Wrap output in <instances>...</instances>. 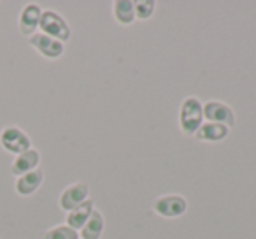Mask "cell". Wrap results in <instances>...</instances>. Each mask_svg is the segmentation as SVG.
I'll return each mask as SVG.
<instances>
[{
	"label": "cell",
	"mask_w": 256,
	"mask_h": 239,
	"mask_svg": "<svg viewBox=\"0 0 256 239\" xmlns=\"http://www.w3.org/2000/svg\"><path fill=\"white\" fill-rule=\"evenodd\" d=\"M179 125L184 136H195L204 125V106L196 97H188L182 100L179 113Z\"/></svg>",
	"instance_id": "cell-1"
},
{
	"label": "cell",
	"mask_w": 256,
	"mask_h": 239,
	"mask_svg": "<svg viewBox=\"0 0 256 239\" xmlns=\"http://www.w3.org/2000/svg\"><path fill=\"white\" fill-rule=\"evenodd\" d=\"M39 27L42 30V34H46V36L53 37V39L60 41L64 44L70 39V27H68L67 20L62 15H58V13L51 11V9L42 11Z\"/></svg>",
	"instance_id": "cell-2"
},
{
	"label": "cell",
	"mask_w": 256,
	"mask_h": 239,
	"mask_svg": "<svg viewBox=\"0 0 256 239\" xmlns=\"http://www.w3.org/2000/svg\"><path fill=\"white\" fill-rule=\"evenodd\" d=\"M0 144L6 151L14 155H22L32 150V141H30L28 134L20 127H6L0 132Z\"/></svg>",
	"instance_id": "cell-3"
},
{
	"label": "cell",
	"mask_w": 256,
	"mask_h": 239,
	"mask_svg": "<svg viewBox=\"0 0 256 239\" xmlns=\"http://www.w3.org/2000/svg\"><path fill=\"white\" fill-rule=\"evenodd\" d=\"M154 211L164 218H178L182 216L188 209V200L182 195H164L154 200Z\"/></svg>",
	"instance_id": "cell-4"
},
{
	"label": "cell",
	"mask_w": 256,
	"mask_h": 239,
	"mask_svg": "<svg viewBox=\"0 0 256 239\" xmlns=\"http://www.w3.org/2000/svg\"><path fill=\"white\" fill-rule=\"evenodd\" d=\"M204 118H207L212 123H223L226 127L235 125V113L228 104L220 100H209L204 104Z\"/></svg>",
	"instance_id": "cell-5"
},
{
	"label": "cell",
	"mask_w": 256,
	"mask_h": 239,
	"mask_svg": "<svg viewBox=\"0 0 256 239\" xmlns=\"http://www.w3.org/2000/svg\"><path fill=\"white\" fill-rule=\"evenodd\" d=\"M28 43L32 44L34 48H36L37 51H39L42 57L46 58H51V60H54V58H60L62 55H64L65 51V44L60 43V41L53 39V37L46 36V34H34L32 37L28 39Z\"/></svg>",
	"instance_id": "cell-6"
},
{
	"label": "cell",
	"mask_w": 256,
	"mask_h": 239,
	"mask_svg": "<svg viewBox=\"0 0 256 239\" xmlns=\"http://www.w3.org/2000/svg\"><path fill=\"white\" fill-rule=\"evenodd\" d=\"M90 197V186L86 183H74L68 188L64 190L60 197V207L70 213L72 209L79 207L81 204H84Z\"/></svg>",
	"instance_id": "cell-7"
},
{
	"label": "cell",
	"mask_w": 256,
	"mask_h": 239,
	"mask_svg": "<svg viewBox=\"0 0 256 239\" xmlns=\"http://www.w3.org/2000/svg\"><path fill=\"white\" fill-rule=\"evenodd\" d=\"M40 16H42V9L37 4H28L20 15V30L23 36L32 37L36 34V30L39 29Z\"/></svg>",
	"instance_id": "cell-8"
},
{
	"label": "cell",
	"mask_w": 256,
	"mask_h": 239,
	"mask_svg": "<svg viewBox=\"0 0 256 239\" xmlns=\"http://www.w3.org/2000/svg\"><path fill=\"white\" fill-rule=\"evenodd\" d=\"M39 162H40V153L32 148V150L25 151V153H22V155L16 157V160L12 162L11 171H12V174L20 178V176L26 174V172L36 171L37 165H39Z\"/></svg>",
	"instance_id": "cell-9"
},
{
	"label": "cell",
	"mask_w": 256,
	"mask_h": 239,
	"mask_svg": "<svg viewBox=\"0 0 256 239\" xmlns=\"http://www.w3.org/2000/svg\"><path fill=\"white\" fill-rule=\"evenodd\" d=\"M44 181V172L40 169H36L32 172H26V174L20 176L18 181H16V192L23 197H28L32 193H36L39 190V186Z\"/></svg>",
	"instance_id": "cell-10"
},
{
	"label": "cell",
	"mask_w": 256,
	"mask_h": 239,
	"mask_svg": "<svg viewBox=\"0 0 256 239\" xmlns=\"http://www.w3.org/2000/svg\"><path fill=\"white\" fill-rule=\"evenodd\" d=\"M230 134V127L223 125V123H212L207 122L198 129V132L195 134L198 141H206V143H218V141L226 139V136Z\"/></svg>",
	"instance_id": "cell-11"
},
{
	"label": "cell",
	"mask_w": 256,
	"mask_h": 239,
	"mask_svg": "<svg viewBox=\"0 0 256 239\" xmlns=\"http://www.w3.org/2000/svg\"><path fill=\"white\" fill-rule=\"evenodd\" d=\"M93 211H95V202H93L92 199H88L84 204H81V206L72 209L70 213L67 214V225L70 228H74V230H81L86 221L90 220Z\"/></svg>",
	"instance_id": "cell-12"
},
{
	"label": "cell",
	"mask_w": 256,
	"mask_h": 239,
	"mask_svg": "<svg viewBox=\"0 0 256 239\" xmlns=\"http://www.w3.org/2000/svg\"><path fill=\"white\" fill-rule=\"evenodd\" d=\"M104 232V214L100 211H93L90 220L84 223V227L81 228V237L82 239H100Z\"/></svg>",
	"instance_id": "cell-13"
},
{
	"label": "cell",
	"mask_w": 256,
	"mask_h": 239,
	"mask_svg": "<svg viewBox=\"0 0 256 239\" xmlns=\"http://www.w3.org/2000/svg\"><path fill=\"white\" fill-rule=\"evenodd\" d=\"M114 16L121 25H130L136 20V2L130 0H118L114 2Z\"/></svg>",
	"instance_id": "cell-14"
},
{
	"label": "cell",
	"mask_w": 256,
	"mask_h": 239,
	"mask_svg": "<svg viewBox=\"0 0 256 239\" xmlns=\"http://www.w3.org/2000/svg\"><path fill=\"white\" fill-rule=\"evenodd\" d=\"M42 239H79V232L70 228L68 225H58L53 227L42 235Z\"/></svg>",
	"instance_id": "cell-15"
},
{
	"label": "cell",
	"mask_w": 256,
	"mask_h": 239,
	"mask_svg": "<svg viewBox=\"0 0 256 239\" xmlns=\"http://www.w3.org/2000/svg\"><path fill=\"white\" fill-rule=\"evenodd\" d=\"M154 13V2L153 0H139L136 2V18L139 20H150Z\"/></svg>",
	"instance_id": "cell-16"
}]
</instances>
